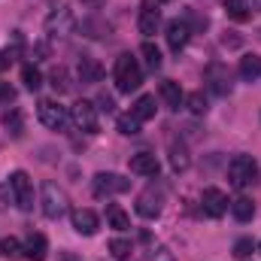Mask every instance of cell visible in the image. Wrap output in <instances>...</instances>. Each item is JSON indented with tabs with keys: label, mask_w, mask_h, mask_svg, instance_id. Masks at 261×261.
Instances as JSON below:
<instances>
[{
	"label": "cell",
	"mask_w": 261,
	"mask_h": 261,
	"mask_svg": "<svg viewBox=\"0 0 261 261\" xmlns=\"http://www.w3.org/2000/svg\"><path fill=\"white\" fill-rule=\"evenodd\" d=\"M206 82H210V88H213V94H219V97H225V94H231V73H228V67L225 64H210L206 67Z\"/></svg>",
	"instance_id": "obj_11"
},
{
	"label": "cell",
	"mask_w": 261,
	"mask_h": 261,
	"mask_svg": "<svg viewBox=\"0 0 261 261\" xmlns=\"http://www.w3.org/2000/svg\"><path fill=\"white\" fill-rule=\"evenodd\" d=\"M252 6L246 3V0H225V12H228V18H234V21H246L252 12H249Z\"/></svg>",
	"instance_id": "obj_25"
},
{
	"label": "cell",
	"mask_w": 261,
	"mask_h": 261,
	"mask_svg": "<svg viewBox=\"0 0 261 261\" xmlns=\"http://www.w3.org/2000/svg\"><path fill=\"white\" fill-rule=\"evenodd\" d=\"M0 255L6 261H18V258H24V246L15 237H3L0 240Z\"/></svg>",
	"instance_id": "obj_23"
},
{
	"label": "cell",
	"mask_w": 261,
	"mask_h": 261,
	"mask_svg": "<svg viewBox=\"0 0 261 261\" xmlns=\"http://www.w3.org/2000/svg\"><path fill=\"white\" fill-rule=\"evenodd\" d=\"M158 24H161V12L155 6H143L140 9V18H137V28L143 37H155L158 34Z\"/></svg>",
	"instance_id": "obj_17"
},
{
	"label": "cell",
	"mask_w": 261,
	"mask_h": 261,
	"mask_svg": "<svg viewBox=\"0 0 261 261\" xmlns=\"http://www.w3.org/2000/svg\"><path fill=\"white\" fill-rule=\"evenodd\" d=\"M186 103H189V110H192L195 116H203V113H206V97H203L200 91H192V94L186 97Z\"/></svg>",
	"instance_id": "obj_32"
},
{
	"label": "cell",
	"mask_w": 261,
	"mask_h": 261,
	"mask_svg": "<svg viewBox=\"0 0 261 261\" xmlns=\"http://www.w3.org/2000/svg\"><path fill=\"white\" fill-rule=\"evenodd\" d=\"M40 210L46 219H61L67 210H70V200L67 192L58 182H43V197H40Z\"/></svg>",
	"instance_id": "obj_3"
},
{
	"label": "cell",
	"mask_w": 261,
	"mask_h": 261,
	"mask_svg": "<svg viewBox=\"0 0 261 261\" xmlns=\"http://www.w3.org/2000/svg\"><path fill=\"white\" fill-rule=\"evenodd\" d=\"M130 252H134V246H130V240H122V237H116V240H110V255L119 261L130 258Z\"/></svg>",
	"instance_id": "obj_29"
},
{
	"label": "cell",
	"mask_w": 261,
	"mask_h": 261,
	"mask_svg": "<svg viewBox=\"0 0 261 261\" xmlns=\"http://www.w3.org/2000/svg\"><path fill=\"white\" fill-rule=\"evenodd\" d=\"M21 82H24L28 91H37V88L43 85V73H40L34 64H24L21 67Z\"/></svg>",
	"instance_id": "obj_26"
},
{
	"label": "cell",
	"mask_w": 261,
	"mask_h": 261,
	"mask_svg": "<svg viewBox=\"0 0 261 261\" xmlns=\"http://www.w3.org/2000/svg\"><path fill=\"white\" fill-rule=\"evenodd\" d=\"M252 9H261V0H252Z\"/></svg>",
	"instance_id": "obj_40"
},
{
	"label": "cell",
	"mask_w": 261,
	"mask_h": 261,
	"mask_svg": "<svg viewBox=\"0 0 261 261\" xmlns=\"http://www.w3.org/2000/svg\"><path fill=\"white\" fill-rule=\"evenodd\" d=\"M228 179L240 192L249 189V186H255L258 182V161L252 155H234L231 164H228Z\"/></svg>",
	"instance_id": "obj_2"
},
{
	"label": "cell",
	"mask_w": 261,
	"mask_h": 261,
	"mask_svg": "<svg viewBox=\"0 0 261 261\" xmlns=\"http://www.w3.org/2000/svg\"><path fill=\"white\" fill-rule=\"evenodd\" d=\"M82 31H88V37H110V24H103V21H97V18L82 21Z\"/></svg>",
	"instance_id": "obj_31"
},
{
	"label": "cell",
	"mask_w": 261,
	"mask_h": 261,
	"mask_svg": "<svg viewBox=\"0 0 261 261\" xmlns=\"http://www.w3.org/2000/svg\"><path fill=\"white\" fill-rule=\"evenodd\" d=\"M130 189V182L119 173H97L91 179V192L94 197H113V195H125Z\"/></svg>",
	"instance_id": "obj_8"
},
{
	"label": "cell",
	"mask_w": 261,
	"mask_h": 261,
	"mask_svg": "<svg viewBox=\"0 0 261 261\" xmlns=\"http://www.w3.org/2000/svg\"><path fill=\"white\" fill-rule=\"evenodd\" d=\"M37 116H40V122L49 130H67V125L73 122L70 113H67V107H61L58 100H40Z\"/></svg>",
	"instance_id": "obj_5"
},
{
	"label": "cell",
	"mask_w": 261,
	"mask_h": 261,
	"mask_svg": "<svg viewBox=\"0 0 261 261\" xmlns=\"http://www.w3.org/2000/svg\"><path fill=\"white\" fill-rule=\"evenodd\" d=\"M9 64H12V55H9V52H0V73L9 70Z\"/></svg>",
	"instance_id": "obj_39"
},
{
	"label": "cell",
	"mask_w": 261,
	"mask_h": 261,
	"mask_svg": "<svg viewBox=\"0 0 261 261\" xmlns=\"http://www.w3.org/2000/svg\"><path fill=\"white\" fill-rule=\"evenodd\" d=\"M3 125L18 137V134H21V113H18V110H9V113L3 116Z\"/></svg>",
	"instance_id": "obj_33"
},
{
	"label": "cell",
	"mask_w": 261,
	"mask_h": 261,
	"mask_svg": "<svg viewBox=\"0 0 261 261\" xmlns=\"http://www.w3.org/2000/svg\"><path fill=\"white\" fill-rule=\"evenodd\" d=\"M9 189H12V195H15L18 210H24V213L34 210V182H31V176H28L24 170L9 173Z\"/></svg>",
	"instance_id": "obj_7"
},
{
	"label": "cell",
	"mask_w": 261,
	"mask_h": 261,
	"mask_svg": "<svg viewBox=\"0 0 261 261\" xmlns=\"http://www.w3.org/2000/svg\"><path fill=\"white\" fill-rule=\"evenodd\" d=\"M73 28H76V18H73L70 6H64V3L55 6V9L46 15V34H49V37H70Z\"/></svg>",
	"instance_id": "obj_6"
},
{
	"label": "cell",
	"mask_w": 261,
	"mask_h": 261,
	"mask_svg": "<svg viewBox=\"0 0 261 261\" xmlns=\"http://www.w3.org/2000/svg\"><path fill=\"white\" fill-rule=\"evenodd\" d=\"M107 222H110V228H116V231H128L130 228V216L119 206V203H110V206H107Z\"/></svg>",
	"instance_id": "obj_21"
},
{
	"label": "cell",
	"mask_w": 261,
	"mask_h": 261,
	"mask_svg": "<svg viewBox=\"0 0 261 261\" xmlns=\"http://www.w3.org/2000/svg\"><path fill=\"white\" fill-rule=\"evenodd\" d=\"M161 210H164V195L152 186V189H146L143 195L137 197V213L143 216V219H158L161 216Z\"/></svg>",
	"instance_id": "obj_9"
},
{
	"label": "cell",
	"mask_w": 261,
	"mask_h": 261,
	"mask_svg": "<svg viewBox=\"0 0 261 261\" xmlns=\"http://www.w3.org/2000/svg\"><path fill=\"white\" fill-rule=\"evenodd\" d=\"M113 79H116V88L122 91V94H130V91H137L140 85H143V70L137 64V58L134 55H119L116 58V67H113Z\"/></svg>",
	"instance_id": "obj_1"
},
{
	"label": "cell",
	"mask_w": 261,
	"mask_h": 261,
	"mask_svg": "<svg viewBox=\"0 0 261 261\" xmlns=\"http://www.w3.org/2000/svg\"><path fill=\"white\" fill-rule=\"evenodd\" d=\"M73 228H76V234L91 237V234H97L100 219H97V213H94V210H73Z\"/></svg>",
	"instance_id": "obj_16"
},
{
	"label": "cell",
	"mask_w": 261,
	"mask_h": 261,
	"mask_svg": "<svg viewBox=\"0 0 261 261\" xmlns=\"http://www.w3.org/2000/svg\"><path fill=\"white\" fill-rule=\"evenodd\" d=\"M143 261H173V252H170L167 246H158V249H152Z\"/></svg>",
	"instance_id": "obj_35"
},
{
	"label": "cell",
	"mask_w": 261,
	"mask_h": 261,
	"mask_svg": "<svg viewBox=\"0 0 261 261\" xmlns=\"http://www.w3.org/2000/svg\"><path fill=\"white\" fill-rule=\"evenodd\" d=\"M228 195L222 192V189H206L203 197H200V206H203V213L206 216H213V219H222L225 213H228Z\"/></svg>",
	"instance_id": "obj_10"
},
{
	"label": "cell",
	"mask_w": 261,
	"mask_h": 261,
	"mask_svg": "<svg viewBox=\"0 0 261 261\" xmlns=\"http://www.w3.org/2000/svg\"><path fill=\"white\" fill-rule=\"evenodd\" d=\"M158 170H161V164H158V158L152 152L130 155V173H137V176H158Z\"/></svg>",
	"instance_id": "obj_15"
},
{
	"label": "cell",
	"mask_w": 261,
	"mask_h": 261,
	"mask_svg": "<svg viewBox=\"0 0 261 261\" xmlns=\"http://www.w3.org/2000/svg\"><path fill=\"white\" fill-rule=\"evenodd\" d=\"M228 210H231V216L237 219V222H249L252 216H255V203L249 200V197H234L231 203H228Z\"/></svg>",
	"instance_id": "obj_19"
},
{
	"label": "cell",
	"mask_w": 261,
	"mask_h": 261,
	"mask_svg": "<svg viewBox=\"0 0 261 261\" xmlns=\"http://www.w3.org/2000/svg\"><path fill=\"white\" fill-rule=\"evenodd\" d=\"M170 164H173V170H189V164H192V158H189V149L182 146V143H173L170 146Z\"/></svg>",
	"instance_id": "obj_24"
},
{
	"label": "cell",
	"mask_w": 261,
	"mask_h": 261,
	"mask_svg": "<svg viewBox=\"0 0 261 261\" xmlns=\"http://www.w3.org/2000/svg\"><path fill=\"white\" fill-rule=\"evenodd\" d=\"M240 76L246 79V82H255L261 76V58L258 55H243L240 58Z\"/></svg>",
	"instance_id": "obj_22"
},
{
	"label": "cell",
	"mask_w": 261,
	"mask_h": 261,
	"mask_svg": "<svg viewBox=\"0 0 261 261\" xmlns=\"http://www.w3.org/2000/svg\"><path fill=\"white\" fill-rule=\"evenodd\" d=\"M12 100H15V88H12L9 82H0V103H6V107H9Z\"/></svg>",
	"instance_id": "obj_36"
},
{
	"label": "cell",
	"mask_w": 261,
	"mask_h": 261,
	"mask_svg": "<svg viewBox=\"0 0 261 261\" xmlns=\"http://www.w3.org/2000/svg\"><path fill=\"white\" fill-rule=\"evenodd\" d=\"M116 125H119V134H125V137H137L143 122H137V119L128 113V116H119V122H116Z\"/></svg>",
	"instance_id": "obj_30"
},
{
	"label": "cell",
	"mask_w": 261,
	"mask_h": 261,
	"mask_svg": "<svg viewBox=\"0 0 261 261\" xmlns=\"http://www.w3.org/2000/svg\"><path fill=\"white\" fill-rule=\"evenodd\" d=\"M252 249H255V246H252V240H249V237H243V240H237V243H234V255H237V258H249V255H252Z\"/></svg>",
	"instance_id": "obj_34"
},
{
	"label": "cell",
	"mask_w": 261,
	"mask_h": 261,
	"mask_svg": "<svg viewBox=\"0 0 261 261\" xmlns=\"http://www.w3.org/2000/svg\"><path fill=\"white\" fill-rule=\"evenodd\" d=\"M76 73H79V82H82V85H94V82L103 79V67H100L97 58H91V55H82V58H79Z\"/></svg>",
	"instance_id": "obj_13"
},
{
	"label": "cell",
	"mask_w": 261,
	"mask_h": 261,
	"mask_svg": "<svg viewBox=\"0 0 261 261\" xmlns=\"http://www.w3.org/2000/svg\"><path fill=\"white\" fill-rule=\"evenodd\" d=\"M49 79H52V88H55V91H61V94L73 88V82H70V73H67L64 67H55V70L49 73Z\"/></svg>",
	"instance_id": "obj_28"
},
{
	"label": "cell",
	"mask_w": 261,
	"mask_h": 261,
	"mask_svg": "<svg viewBox=\"0 0 261 261\" xmlns=\"http://www.w3.org/2000/svg\"><path fill=\"white\" fill-rule=\"evenodd\" d=\"M158 3H173V0H158Z\"/></svg>",
	"instance_id": "obj_42"
},
{
	"label": "cell",
	"mask_w": 261,
	"mask_h": 261,
	"mask_svg": "<svg viewBox=\"0 0 261 261\" xmlns=\"http://www.w3.org/2000/svg\"><path fill=\"white\" fill-rule=\"evenodd\" d=\"M140 55H143V61H146L149 70H158V67H161V52H158V46H152L149 40L140 46Z\"/></svg>",
	"instance_id": "obj_27"
},
{
	"label": "cell",
	"mask_w": 261,
	"mask_h": 261,
	"mask_svg": "<svg viewBox=\"0 0 261 261\" xmlns=\"http://www.w3.org/2000/svg\"><path fill=\"white\" fill-rule=\"evenodd\" d=\"M94 107H97V110H103V113H113V110H116V103H113V97H110V94H100Z\"/></svg>",
	"instance_id": "obj_38"
},
{
	"label": "cell",
	"mask_w": 261,
	"mask_h": 261,
	"mask_svg": "<svg viewBox=\"0 0 261 261\" xmlns=\"http://www.w3.org/2000/svg\"><path fill=\"white\" fill-rule=\"evenodd\" d=\"M12 197H15V195H12V189H9V182H3V186H0V210H6Z\"/></svg>",
	"instance_id": "obj_37"
},
{
	"label": "cell",
	"mask_w": 261,
	"mask_h": 261,
	"mask_svg": "<svg viewBox=\"0 0 261 261\" xmlns=\"http://www.w3.org/2000/svg\"><path fill=\"white\" fill-rule=\"evenodd\" d=\"M61 261H76V258H73V255H64V258H61Z\"/></svg>",
	"instance_id": "obj_41"
},
{
	"label": "cell",
	"mask_w": 261,
	"mask_h": 261,
	"mask_svg": "<svg viewBox=\"0 0 261 261\" xmlns=\"http://www.w3.org/2000/svg\"><path fill=\"white\" fill-rule=\"evenodd\" d=\"M24 258L28 261H46L49 258V240L40 231H31L24 240Z\"/></svg>",
	"instance_id": "obj_12"
},
{
	"label": "cell",
	"mask_w": 261,
	"mask_h": 261,
	"mask_svg": "<svg viewBox=\"0 0 261 261\" xmlns=\"http://www.w3.org/2000/svg\"><path fill=\"white\" fill-rule=\"evenodd\" d=\"M130 116H134L137 122H149V119H155V97H152V94H143V97L130 107Z\"/></svg>",
	"instance_id": "obj_20"
},
{
	"label": "cell",
	"mask_w": 261,
	"mask_h": 261,
	"mask_svg": "<svg viewBox=\"0 0 261 261\" xmlns=\"http://www.w3.org/2000/svg\"><path fill=\"white\" fill-rule=\"evenodd\" d=\"M189 37H192V28H189V21H182V18H173V21L167 24V46H170L173 52L186 49Z\"/></svg>",
	"instance_id": "obj_14"
},
{
	"label": "cell",
	"mask_w": 261,
	"mask_h": 261,
	"mask_svg": "<svg viewBox=\"0 0 261 261\" xmlns=\"http://www.w3.org/2000/svg\"><path fill=\"white\" fill-rule=\"evenodd\" d=\"M258 249H261V246H258Z\"/></svg>",
	"instance_id": "obj_44"
},
{
	"label": "cell",
	"mask_w": 261,
	"mask_h": 261,
	"mask_svg": "<svg viewBox=\"0 0 261 261\" xmlns=\"http://www.w3.org/2000/svg\"><path fill=\"white\" fill-rule=\"evenodd\" d=\"M158 94H161V100H164L170 110H179V107L186 103V94H182L179 82H173V79H164L161 88H158Z\"/></svg>",
	"instance_id": "obj_18"
},
{
	"label": "cell",
	"mask_w": 261,
	"mask_h": 261,
	"mask_svg": "<svg viewBox=\"0 0 261 261\" xmlns=\"http://www.w3.org/2000/svg\"><path fill=\"white\" fill-rule=\"evenodd\" d=\"M88 3H94V0H88Z\"/></svg>",
	"instance_id": "obj_43"
},
{
	"label": "cell",
	"mask_w": 261,
	"mask_h": 261,
	"mask_svg": "<svg viewBox=\"0 0 261 261\" xmlns=\"http://www.w3.org/2000/svg\"><path fill=\"white\" fill-rule=\"evenodd\" d=\"M70 119L82 134H97L100 130V119H97V107L91 100H76L70 107Z\"/></svg>",
	"instance_id": "obj_4"
}]
</instances>
